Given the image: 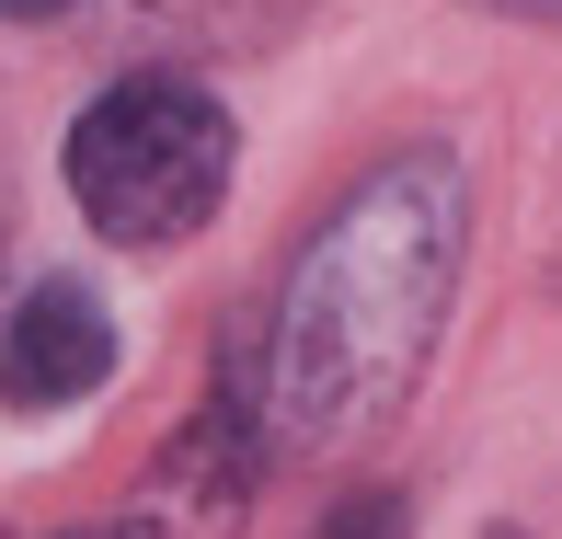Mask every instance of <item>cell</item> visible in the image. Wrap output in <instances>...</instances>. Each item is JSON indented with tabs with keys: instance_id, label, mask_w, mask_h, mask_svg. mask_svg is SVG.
<instances>
[{
	"instance_id": "obj_1",
	"label": "cell",
	"mask_w": 562,
	"mask_h": 539,
	"mask_svg": "<svg viewBox=\"0 0 562 539\" xmlns=\"http://www.w3.org/2000/svg\"><path fill=\"white\" fill-rule=\"evenodd\" d=\"M471 265V172L459 149H391L356 172L334 218L288 252L252 322V402L276 448H356L414 402L437 322Z\"/></svg>"
},
{
	"instance_id": "obj_2",
	"label": "cell",
	"mask_w": 562,
	"mask_h": 539,
	"mask_svg": "<svg viewBox=\"0 0 562 539\" xmlns=\"http://www.w3.org/2000/svg\"><path fill=\"white\" fill-rule=\"evenodd\" d=\"M58 172H69V195H81V218L104 229V242L172 252V242H195V229L218 218V195H229V115L184 69H126V81H104L81 104Z\"/></svg>"
},
{
	"instance_id": "obj_3",
	"label": "cell",
	"mask_w": 562,
	"mask_h": 539,
	"mask_svg": "<svg viewBox=\"0 0 562 539\" xmlns=\"http://www.w3.org/2000/svg\"><path fill=\"white\" fill-rule=\"evenodd\" d=\"M115 379V322L92 288H69V276H46V288L12 299V322H0V391H12V414H58V402H92Z\"/></svg>"
},
{
	"instance_id": "obj_4",
	"label": "cell",
	"mask_w": 562,
	"mask_h": 539,
	"mask_svg": "<svg viewBox=\"0 0 562 539\" xmlns=\"http://www.w3.org/2000/svg\"><path fill=\"white\" fill-rule=\"evenodd\" d=\"M126 35L149 46L161 69L184 58H252V46H288L311 23V0H115Z\"/></svg>"
},
{
	"instance_id": "obj_5",
	"label": "cell",
	"mask_w": 562,
	"mask_h": 539,
	"mask_svg": "<svg viewBox=\"0 0 562 539\" xmlns=\"http://www.w3.org/2000/svg\"><path fill=\"white\" fill-rule=\"evenodd\" d=\"M311 539H414V494H391V482H368V494H334Z\"/></svg>"
},
{
	"instance_id": "obj_6",
	"label": "cell",
	"mask_w": 562,
	"mask_h": 539,
	"mask_svg": "<svg viewBox=\"0 0 562 539\" xmlns=\"http://www.w3.org/2000/svg\"><path fill=\"white\" fill-rule=\"evenodd\" d=\"M58 539H161V528H149L138 505H126V517H92V528H58Z\"/></svg>"
},
{
	"instance_id": "obj_7",
	"label": "cell",
	"mask_w": 562,
	"mask_h": 539,
	"mask_svg": "<svg viewBox=\"0 0 562 539\" xmlns=\"http://www.w3.org/2000/svg\"><path fill=\"white\" fill-rule=\"evenodd\" d=\"M58 12H81V0H0V23H58Z\"/></svg>"
},
{
	"instance_id": "obj_8",
	"label": "cell",
	"mask_w": 562,
	"mask_h": 539,
	"mask_svg": "<svg viewBox=\"0 0 562 539\" xmlns=\"http://www.w3.org/2000/svg\"><path fill=\"white\" fill-rule=\"evenodd\" d=\"M482 12H517V23H562V0H482Z\"/></svg>"
},
{
	"instance_id": "obj_9",
	"label": "cell",
	"mask_w": 562,
	"mask_h": 539,
	"mask_svg": "<svg viewBox=\"0 0 562 539\" xmlns=\"http://www.w3.org/2000/svg\"><path fill=\"white\" fill-rule=\"evenodd\" d=\"M0 252H12V184H0Z\"/></svg>"
},
{
	"instance_id": "obj_10",
	"label": "cell",
	"mask_w": 562,
	"mask_h": 539,
	"mask_svg": "<svg viewBox=\"0 0 562 539\" xmlns=\"http://www.w3.org/2000/svg\"><path fill=\"white\" fill-rule=\"evenodd\" d=\"M494 539H517V528H494Z\"/></svg>"
}]
</instances>
